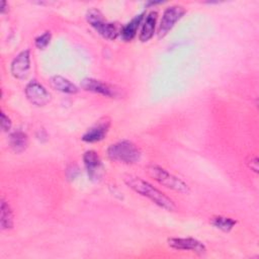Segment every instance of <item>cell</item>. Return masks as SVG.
Instances as JSON below:
<instances>
[{
	"mask_svg": "<svg viewBox=\"0 0 259 259\" xmlns=\"http://www.w3.org/2000/svg\"><path fill=\"white\" fill-rule=\"evenodd\" d=\"M124 183L132 190H134L135 192H137L138 194L144 197H147L152 202L157 204L159 207L168 211L176 210L177 206L175 202L169 196H167L164 192H162L160 189L153 186L148 181L137 176L128 175L124 177Z\"/></svg>",
	"mask_w": 259,
	"mask_h": 259,
	"instance_id": "6da1fadb",
	"label": "cell"
},
{
	"mask_svg": "<svg viewBox=\"0 0 259 259\" xmlns=\"http://www.w3.org/2000/svg\"><path fill=\"white\" fill-rule=\"evenodd\" d=\"M146 171L149 176H151L159 184L182 194L190 193V187L187 183L172 173L168 172L163 167L156 164H150L146 167Z\"/></svg>",
	"mask_w": 259,
	"mask_h": 259,
	"instance_id": "7a4b0ae2",
	"label": "cell"
},
{
	"mask_svg": "<svg viewBox=\"0 0 259 259\" xmlns=\"http://www.w3.org/2000/svg\"><path fill=\"white\" fill-rule=\"evenodd\" d=\"M141 150L133 142L122 140L111 144L107 149V156L110 160L124 164H134L141 159Z\"/></svg>",
	"mask_w": 259,
	"mask_h": 259,
	"instance_id": "3957f363",
	"label": "cell"
},
{
	"mask_svg": "<svg viewBox=\"0 0 259 259\" xmlns=\"http://www.w3.org/2000/svg\"><path fill=\"white\" fill-rule=\"evenodd\" d=\"M87 22L99 33L102 37L113 40L120 35L121 27L117 23L108 22L104 19L103 14L97 8H90L86 12Z\"/></svg>",
	"mask_w": 259,
	"mask_h": 259,
	"instance_id": "277c9868",
	"label": "cell"
},
{
	"mask_svg": "<svg viewBox=\"0 0 259 259\" xmlns=\"http://www.w3.org/2000/svg\"><path fill=\"white\" fill-rule=\"evenodd\" d=\"M186 13V9L181 5H171L167 7L162 15L160 23L158 25L157 34L159 38L164 37Z\"/></svg>",
	"mask_w": 259,
	"mask_h": 259,
	"instance_id": "5b68a950",
	"label": "cell"
},
{
	"mask_svg": "<svg viewBox=\"0 0 259 259\" xmlns=\"http://www.w3.org/2000/svg\"><path fill=\"white\" fill-rule=\"evenodd\" d=\"M24 92L28 101L38 107L47 105L52 99L51 93L46 89L44 85L38 83L36 80L28 82L25 86Z\"/></svg>",
	"mask_w": 259,
	"mask_h": 259,
	"instance_id": "8992f818",
	"label": "cell"
},
{
	"mask_svg": "<svg viewBox=\"0 0 259 259\" xmlns=\"http://www.w3.org/2000/svg\"><path fill=\"white\" fill-rule=\"evenodd\" d=\"M167 244L170 248L174 250H183V251H191L194 252L198 255H203L206 252V247L205 245L194 239V238H168L167 239Z\"/></svg>",
	"mask_w": 259,
	"mask_h": 259,
	"instance_id": "52a82bcc",
	"label": "cell"
},
{
	"mask_svg": "<svg viewBox=\"0 0 259 259\" xmlns=\"http://www.w3.org/2000/svg\"><path fill=\"white\" fill-rule=\"evenodd\" d=\"M83 162L89 179L93 182L98 181L102 176L103 170L102 162L98 154L93 150L86 151L83 155Z\"/></svg>",
	"mask_w": 259,
	"mask_h": 259,
	"instance_id": "ba28073f",
	"label": "cell"
},
{
	"mask_svg": "<svg viewBox=\"0 0 259 259\" xmlns=\"http://www.w3.org/2000/svg\"><path fill=\"white\" fill-rule=\"evenodd\" d=\"M30 70V52L24 50L20 52L12 61L10 66L11 74L18 80L25 79Z\"/></svg>",
	"mask_w": 259,
	"mask_h": 259,
	"instance_id": "9c48e42d",
	"label": "cell"
},
{
	"mask_svg": "<svg viewBox=\"0 0 259 259\" xmlns=\"http://www.w3.org/2000/svg\"><path fill=\"white\" fill-rule=\"evenodd\" d=\"M110 127V119L105 116L100 118L94 125L88 128L82 136V141L86 143H96L105 138Z\"/></svg>",
	"mask_w": 259,
	"mask_h": 259,
	"instance_id": "30bf717a",
	"label": "cell"
},
{
	"mask_svg": "<svg viewBox=\"0 0 259 259\" xmlns=\"http://www.w3.org/2000/svg\"><path fill=\"white\" fill-rule=\"evenodd\" d=\"M81 87L93 93H97L106 97H114L116 95L115 89L107 83L93 78H84L81 81Z\"/></svg>",
	"mask_w": 259,
	"mask_h": 259,
	"instance_id": "8fae6325",
	"label": "cell"
},
{
	"mask_svg": "<svg viewBox=\"0 0 259 259\" xmlns=\"http://www.w3.org/2000/svg\"><path fill=\"white\" fill-rule=\"evenodd\" d=\"M157 19H158V12L155 10H152L145 15L144 20L142 22L141 32L139 35V38L142 42H146L154 36L156 25H157Z\"/></svg>",
	"mask_w": 259,
	"mask_h": 259,
	"instance_id": "7c38bea8",
	"label": "cell"
},
{
	"mask_svg": "<svg viewBox=\"0 0 259 259\" xmlns=\"http://www.w3.org/2000/svg\"><path fill=\"white\" fill-rule=\"evenodd\" d=\"M145 15H146L145 12L138 14L130 22H127L125 25H123L121 27L120 36L124 41H131L132 39H134V37L137 35L139 27L141 26V24L144 20Z\"/></svg>",
	"mask_w": 259,
	"mask_h": 259,
	"instance_id": "4fadbf2b",
	"label": "cell"
},
{
	"mask_svg": "<svg viewBox=\"0 0 259 259\" xmlns=\"http://www.w3.org/2000/svg\"><path fill=\"white\" fill-rule=\"evenodd\" d=\"M50 84L54 89L66 94H75L79 90L74 83H72L70 80L60 75H55L51 77Z\"/></svg>",
	"mask_w": 259,
	"mask_h": 259,
	"instance_id": "5bb4252c",
	"label": "cell"
},
{
	"mask_svg": "<svg viewBox=\"0 0 259 259\" xmlns=\"http://www.w3.org/2000/svg\"><path fill=\"white\" fill-rule=\"evenodd\" d=\"M9 145L15 153H22L28 146L27 135L21 131H15L9 136Z\"/></svg>",
	"mask_w": 259,
	"mask_h": 259,
	"instance_id": "9a60e30c",
	"label": "cell"
},
{
	"mask_svg": "<svg viewBox=\"0 0 259 259\" xmlns=\"http://www.w3.org/2000/svg\"><path fill=\"white\" fill-rule=\"evenodd\" d=\"M0 223H1V229L2 230H10L13 228L14 225V215L11 206L9 203L1 199V217H0Z\"/></svg>",
	"mask_w": 259,
	"mask_h": 259,
	"instance_id": "2e32d148",
	"label": "cell"
},
{
	"mask_svg": "<svg viewBox=\"0 0 259 259\" xmlns=\"http://www.w3.org/2000/svg\"><path fill=\"white\" fill-rule=\"evenodd\" d=\"M209 223L217 229L229 233L231 232L234 227L237 224V221L230 218V217H225V215H214L212 218H210Z\"/></svg>",
	"mask_w": 259,
	"mask_h": 259,
	"instance_id": "e0dca14e",
	"label": "cell"
},
{
	"mask_svg": "<svg viewBox=\"0 0 259 259\" xmlns=\"http://www.w3.org/2000/svg\"><path fill=\"white\" fill-rule=\"evenodd\" d=\"M51 39H52V33H51V31L47 30L44 33H41V34H39L38 36L35 37L34 45H35V47L37 49L44 50V49H46L49 46Z\"/></svg>",
	"mask_w": 259,
	"mask_h": 259,
	"instance_id": "ac0fdd59",
	"label": "cell"
},
{
	"mask_svg": "<svg viewBox=\"0 0 259 259\" xmlns=\"http://www.w3.org/2000/svg\"><path fill=\"white\" fill-rule=\"evenodd\" d=\"M11 124L12 122L9 116L6 115L4 111H1V128L3 130V132H9L11 128Z\"/></svg>",
	"mask_w": 259,
	"mask_h": 259,
	"instance_id": "d6986e66",
	"label": "cell"
},
{
	"mask_svg": "<svg viewBox=\"0 0 259 259\" xmlns=\"http://www.w3.org/2000/svg\"><path fill=\"white\" fill-rule=\"evenodd\" d=\"M247 165L252 171H254L255 173H258L259 166H258V157L257 156H250L249 159L247 160Z\"/></svg>",
	"mask_w": 259,
	"mask_h": 259,
	"instance_id": "ffe728a7",
	"label": "cell"
},
{
	"mask_svg": "<svg viewBox=\"0 0 259 259\" xmlns=\"http://www.w3.org/2000/svg\"><path fill=\"white\" fill-rule=\"evenodd\" d=\"M7 10H8L7 2L6 1H1V4H0V11H1V13H5Z\"/></svg>",
	"mask_w": 259,
	"mask_h": 259,
	"instance_id": "44dd1931",
	"label": "cell"
}]
</instances>
